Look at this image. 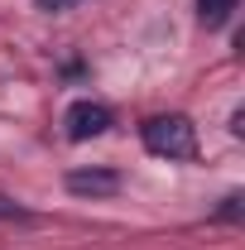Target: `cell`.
Wrapping results in <instances>:
<instances>
[{
  "label": "cell",
  "mask_w": 245,
  "mask_h": 250,
  "mask_svg": "<svg viewBox=\"0 0 245 250\" xmlns=\"http://www.w3.org/2000/svg\"><path fill=\"white\" fill-rule=\"evenodd\" d=\"M140 140H144V149L159 159H173V164H192L197 159V125L178 116V111H168V116H149V121L140 125Z\"/></svg>",
  "instance_id": "cell-1"
},
{
  "label": "cell",
  "mask_w": 245,
  "mask_h": 250,
  "mask_svg": "<svg viewBox=\"0 0 245 250\" xmlns=\"http://www.w3.org/2000/svg\"><path fill=\"white\" fill-rule=\"evenodd\" d=\"M62 125H67V140H96V135H106L111 130V106L106 101H72L67 106V116H62Z\"/></svg>",
  "instance_id": "cell-2"
},
{
  "label": "cell",
  "mask_w": 245,
  "mask_h": 250,
  "mask_svg": "<svg viewBox=\"0 0 245 250\" xmlns=\"http://www.w3.org/2000/svg\"><path fill=\"white\" fill-rule=\"evenodd\" d=\"M62 183H67L72 197H116L121 192V173L116 168H72Z\"/></svg>",
  "instance_id": "cell-3"
},
{
  "label": "cell",
  "mask_w": 245,
  "mask_h": 250,
  "mask_svg": "<svg viewBox=\"0 0 245 250\" xmlns=\"http://www.w3.org/2000/svg\"><path fill=\"white\" fill-rule=\"evenodd\" d=\"M236 5H241V0H197V20H202L207 29H221Z\"/></svg>",
  "instance_id": "cell-4"
},
{
  "label": "cell",
  "mask_w": 245,
  "mask_h": 250,
  "mask_svg": "<svg viewBox=\"0 0 245 250\" xmlns=\"http://www.w3.org/2000/svg\"><path fill=\"white\" fill-rule=\"evenodd\" d=\"M20 217H29V212H24L15 197H5V192H0V221H20Z\"/></svg>",
  "instance_id": "cell-5"
},
{
  "label": "cell",
  "mask_w": 245,
  "mask_h": 250,
  "mask_svg": "<svg viewBox=\"0 0 245 250\" xmlns=\"http://www.w3.org/2000/svg\"><path fill=\"white\" fill-rule=\"evenodd\" d=\"M43 15H58V10H72V5H82V0H34Z\"/></svg>",
  "instance_id": "cell-6"
},
{
  "label": "cell",
  "mask_w": 245,
  "mask_h": 250,
  "mask_svg": "<svg viewBox=\"0 0 245 250\" xmlns=\"http://www.w3.org/2000/svg\"><path fill=\"white\" fill-rule=\"evenodd\" d=\"M221 217H226V221H236V217H241V197H236V192L221 202Z\"/></svg>",
  "instance_id": "cell-7"
}]
</instances>
